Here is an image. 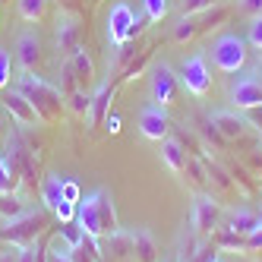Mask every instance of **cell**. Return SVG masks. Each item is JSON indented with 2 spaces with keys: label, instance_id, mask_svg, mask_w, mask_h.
Segmentation results:
<instances>
[{
  "label": "cell",
  "instance_id": "obj_33",
  "mask_svg": "<svg viewBox=\"0 0 262 262\" xmlns=\"http://www.w3.org/2000/svg\"><path fill=\"white\" fill-rule=\"evenodd\" d=\"M221 0H180V13L183 16H196V13H202V10H212V7H218Z\"/></svg>",
  "mask_w": 262,
  "mask_h": 262
},
{
  "label": "cell",
  "instance_id": "obj_31",
  "mask_svg": "<svg viewBox=\"0 0 262 262\" xmlns=\"http://www.w3.org/2000/svg\"><path fill=\"white\" fill-rule=\"evenodd\" d=\"M148 60H152V51H139V57H133V60L123 67V79H126V82H129V79H136L139 73L145 70V63H148Z\"/></svg>",
  "mask_w": 262,
  "mask_h": 262
},
{
  "label": "cell",
  "instance_id": "obj_19",
  "mask_svg": "<svg viewBox=\"0 0 262 262\" xmlns=\"http://www.w3.org/2000/svg\"><path fill=\"white\" fill-rule=\"evenodd\" d=\"M63 180L60 174H48L38 186V193H41V202H45V209L48 212H57V205L63 202Z\"/></svg>",
  "mask_w": 262,
  "mask_h": 262
},
{
  "label": "cell",
  "instance_id": "obj_1",
  "mask_svg": "<svg viewBox=\"0 0 262 262\" xmlns=\"http://www.w3.org/2000/svg\"><path fill=\"white\" fill-rule=\"evenodd\" d=\"M13 89H19L23 95L32 101V107L38 111L41 123H57L63 117V107H67V95L60 92V85L48 82L45 76L38 73H19V76L13 79Z\"/></svg>",
  "mask_w": 262,
  "mask_h": 262
},
{
  "label": "cell",
  "instance_id": "obj_28",
  "mask_svg": "<svg viewBox=\"0 0 262 262\" xmlns=\"http://www.w3.org/2000/svg\"><path fill=\"white\" fill-rule=\"evenodd\" d=\"M167 10H171V4L167 0H142V13H145V19L148 23H161Z\"/></svg>",
  "mask_w": 262,
  "mask_h": 262
},
{
  "label": "cell",
  "instance_id": "obj_4",
  "mask_svg": "<svg viewBox=\"0 0 262 262\" xmlns=\"http://www.w3.org/2000/svg\"><path fill=\"white\" fill-rule=\"evenodd\" d=\"M247 48H250L247 38H240V35H234V32L215 35V41H212V63H215V70L224 73V76L240 73L243 67H247V57H250Z\"/></svg>",
  "mask_w": 262,
  "mask_h": 262
},
{
  "label": "cell",
  "instance_id": "obj_24",
  "mask_svg": "<svg viewBox=\"0 0 262 262\" xmlns=\"http://www.w3.org/2000/svg\"><path fill=\"white\" fill-rule=\"evenodd\" d=\"M73 262H101V247H98V237H82L79 247H73Z\"/></svg>",
  "mask_w": 262,
  "mask_h": 262
},
{
  "label": "cell",
  "instance_id": "obj_47",
  "mask_svg": "<svg viewBox=\"0 0 262 262\" xmlns=\"http://www.w3.org/2000/svg\"><path fill=\"white\" fill-rule=\"evenodd\" d=\"M158 262H167V259H158Z\"/></svg>",
  "mask_w": 262,
  "mask_h": 262
},
{
  "label": "cell",
  "instance_id": "obj_29",
  "mask_svg": "<svg viewBox=\"0 0 262 262\" xmlns=\"http://www.w3.org/2000/svg\"><path fill=\"white\" fill-rule=\"evenodd\" d=\"M13 67H16V63H13V54L0 45V92L10 89V82L16 79V76H13Z\"/></svg>",
  "mask_w": 262,
  "mask_h": 262
},
{
  "label": "cell",
  "instance_id": "obj_8",
  "mask_svg": "<svg viewBox=\"0 0 262 262\" xmlns=\"http://www.w3.org/2000/svg\"><path fill=\"white\" fill-rule=\"evenodd\" d=\"M177 82H180V76L174 73V67L167 63V60L152 63V73H148V85H152V104H161V107L174 104V98H177Z\"/></svg>",
  "mask_w": 262,
  "mask_h": 262
},
{
  "label": "cell",
  "instance_id": "obj_14",
  "mask_svg": "<svg viewBox=\"0 0 262 262\" xmlns=\"http://www.w3.org/2000/svg\"><path fill=\"white\" fill-rule=\"evenodd\" d=\"M209 123L221 133V139H224V142L243 139V136H247V129H250V123L243 120L237 111H212V114H209Z\"/></svg>",
  "mask_w": 262,
  "mask_h": 262
},
{
  "label": "cell",
  "instance_id": "obj_9",
  "mask_svg": "<svg viewBox=\"0 0 262 262\" xmlns=\"http://www.w3.org/2000/svg\"><path fill=\"white\" fill-rule=\"evenodd\" d=\"M0 107L7 111V117L16 123V126H26V129H32V126H45L41 123V117H38V111L32 107V101L23 95L19 89H4V98H0Z\"/></svg>",
  "mask_w": 262,
  "mask_h": 262
},
{
  "label": "cell",
  "instance_id": "obj_7",
  "mask_svg": "<svg viewBox=\"0 0 262 262\" xmlns=\"http://www.w3.org/2000/svg\"><path fill=\"white\" fill-rule=\"evenodd\" d=\"M13 63L19 67L23 73H35V67L41 63V35L35 26H26L16 32L13 41Z\"/></svg>",
  "mask_w": 262,
  "mask_h": 262
},
{
  "label": "cell",
  "instance_id": "obj_22",
  "mask_svg": "<svg viewBox=\"0 0 262 262\" xmlns=\"http://www.w3.org/2000/svg\"><path fill=\"white\" fill-rule=\"evenodd\" d=\"M19 190V171L10 164V158L0 152V196H13Z\"/></svg>",
  "mask_w": 262,
  "mask_h": 262
},
{
  "label": "cell",
  "instance_id": "obj_46",
  "mask_svg": "<svg viewBox=\"0 0 262 262\" xmlns=\"http://www.w3.org/2000/svg\"><path fill=\"white\" fill-rule=\"evenodd\" d=\"M0 19H4V7H0Z\"/></svg>",
  "mask_w": 262,
  "mask_h": 262
},
{
  "label": "cell",
  "instance_id": "obj_20",
  "mask_svg": "<svg viewBox=\"0 0 262 262\" xmlns=\"http://www.w3.org/2000/svg\"><path fill=\"white\" fill-rule=\"evenodd\" d=\"M259 218H262V215H256L253 209H247V205H240V209H234V212L228 215V224H224V228L247 237V234L256 228V224H259Z\"/></svg>",
  "mask_w": 262,
  "mask_h": 262
},
{
  "label": "cell",
  "instance_id": "obj_27",
  "mask_svg": "<svg viewBox=\"0 0 262 262\" xmlns=\"http://www.w3.org/2000/svg\"><path fill=\"white\" fill-rule=\"evenodd\" d=\"M196 26H193V19H190V16H180V19L174 23V32H171V38L177 41V45H190L193 38H196Z\"/></svg>",
  "mask_w": 262,
  "mask_h": 262
},
{
  "label": "cell",
  "instance_id": "obj_26",
  "mask_svg": "<svg viewBox=\"0 0 262 262\" xmlns=\"http://www.w3.org/2000/svg\"><path fill=\"white\" fill-rule=\"evenodd\" d=\"M215 243H218V247H224V250H243V253H247V237L234 234L228 228H218L215 231Z\"/></svg>",
  "mask_w": 262,
  "mask_h": 262
},
{
  "label": "cell",
  "instance_id": "obj_32",
  "mask_svg": "<svg viewBox=\"0 0 262 262\" xmlns=\"http://www.w3.org/2000/svg\"><path fill=\"white\" fill-rule=\"evenodd\" d=\"M186 174H190V180H193L196 186L209 183V167H205L199 158H190V161H186Z\"/></svg>",
  "mask_w": 262,
  "mask_h": 262
},
{
  "label": "cell",
  "instance_id": "obj_13",
  "mask_svg": "<svg viewBox=\"0 0 262 262\" xmlns=\"http://www.w3.org/2000/svg\"><path fill=\"white\" fill-rule=\"evenodd\" d=\"M228 98L234 104V111H253V107H262V82L253 79V76H243L231 85Z\"/></svg>",
  "mask_w": 262,
  "mask_h": 262
},
{
  "label": "cell",
  "instance_id": "obj_6",
  "mask_svg": "<svg viewBox=\"0 0 262 262\" xmlns=\"http://www.w3.org/2000/svg\"><path fill=\"white\" fill-rule=\"evenodd\" d=\"M180 85L190 92V95H196V98L209 95V89H212V70H209V63H205V54L202 51L190 54V57L180 63Z\"/></svg>",
  "mask_w": 262,
  "mask_h": 262
},
{
  "label": "cell",
  "instance_id": "obj_25",
  "mask_svg": "<svg viewBox=\"0 0 262 262\" xmlns=\"http://www.w3.org/2000/svg\"><path fill=\"white\" fill-rule=\"evenodd\" d=\"M89 101H92V92H89V89H73L70 95H67V107H70L76 117H85V114H89Z\"/></svg>",
  "mask_w": 262,
  "mask_h": 262
},
{
  "label": "cell",
  "instance_id": "obj_30",
  "mask_svg": "<svg viewBox=\"0 0 262 262\" xmlns=\"http://www.w3.org/2000/svg\"><path fill=\"white\" fill-rule=\"evenodd\" d=\"M19 262H48L45 243L35 240V243H26V247H19Z\"/></svg>",
  "mask_w": 262,
  "mask_h": 262
},
{
  "label": "cell",
  "instance_id": "obj_10",
  "mask_svg": "<svg viewBox=\"0 0 262 262\" xmlns=\"http://www.w3.org/2000/svg\"><path fill=\"white\" fill-rule=\"evenodd\" d=\"M57 29H54V41H57V51L63 54V57H70L73 51L79 48V35H82V26H79V16L60 7L57 10V23H54Z\"/></svg>",
  "mask_w": 262,
  "mask_h": 262
},
{
  "label": "cell",
  "instance_id": "obj_23",
  "mask_svg": "<svg viewBox=\"0 0 262 262\" xmlns=\"http://www.w3.org/2000/svg\"><path fill=\"white\" fill-rule=\"evenodd\" d=\"M101 228H104V237H111V234L120 231L117 209H114V196H111L107 190H101Z\"/></svg>",
  "mask_w": 262,
  "mask_h": 262
},
{
  "label": "cell",
  "instance_id": "obj_17",
  "mask_svg": "<svg viewBox=\"0 0 262 262\" xmlns=\"http://www.w3.org/2000/svg\"><path fill=\"white\" fill-rule=\"evenodd\" d=\"M70 67H73V73H76V82H79V89H89L92 82H95V60H92V54L79 45L76 51L70 54Z\"/></svg>",
  "mask_w": 262,
  "mask_h": 262
},
{
  "label": "cell",
  "instance_id": "obj_16",
  "mask_svg": "<svg viewBox=\"0 0 262 262\" xmlns=\"http://www.w3.org/2000/svg\"><path fill=\"white\" fill-rule=\"evenodd\" d=\"M161 161H164V167H167V171L183 174V171H186V161H190L183 139H174V136L161 139Z\"/></svg>",
  "mask_w": 262,
  "mask_h": 262
},
{
  "label": "cell",
  "instance_id": "obj_2",
  "mask_svg": "<svg viewBox=\"0 0 262 262\" xmlns=\"http://www.w3.org/2000/svg\"><path fill=\"white\" fill-rule=\"evenodd\" d=\"M145 23V13H133V7L126 0H117L114 7L107 10V19H104V32H107V45L111 48H120V45H129L142 35V26Z\"/></svg>",
  "mask_w": 262,
  "mask_h": 262
},
{
  "label": "cell",
  "instance_id": "obj_41",
  "mask_svg": "<svg viewBox=\"0 0 262 262\" xmlns=\"http://www.w3.org/2000/svg\"><path fill=\"white\" fill-rule=\"evenodd\" d=\"M7 126H10V117H7V111L0 107V142L7 139Z\"/></svg>",
  "mask_w": 262,
  "mask_h": 262
},
{
  "label": "cell",
  "instance_id": "obj_43",
  "mask_svg": "<svg viewBox=\"0 0 262 262\" xmlns=\"http://www.w3.org/2000/svg\"><path fill=\"white\" fill-rule=\"evenodd\" d=\"M60 7H67V10H70V0H60Z\"/></svg>",
  "mask_w": 262,
  "mask_h": 262
},
{
  "label": "cell",
  "instance_id": "obj_35",
  "mask_svg": "<svg viewBox=\"0 0 262 262\" xmlns=\"http://www.w3.org/2000/svg\"><path fill=\"white\" fill-rule=\"evenodd\" d=\"M247 45L262 51V16H253L250 26H247Z\"/></svg>",
  "mask_w": 262,
  "mask_h": 262
},
{
  "label": "cell",
  "instance_id": "obj_39",
  "mask_svg": "<svg viewBox=\"0 0 262 262\" xmlns=\"http://www.w3.org/2000/svg\"><path fill=\"white\" fill-rule=\"evenodd\" d=\"M0 262H19V247L4 243V247H0Z\"/></svg>",
  "mask_w": 262,
  "mask_h": 262
},
{
  "label": "cell",
  "instance_id": "obj_3",
  "mask_svg": "<svg viewBox=\"0 0 262 262\" xmlns=\"http://www.w3.org/2000/svg\"><path fill=\"white\" fill-rule=\"evenodd\" d=\"M48 224V215L41 209H26L13 218H4L0 224V243H10V247H26L41 237V228Z\"/></svg>",
  "mask_w": 262,
  "mask_h": 262
},
{
  "label": "cell",
  "instance_id": "obj_48",
  "mask_svg": "<svg viewBox=\"0 0 262 262\" xmlns=\"http://www.w3.org/2000/svg\"><path fill=\"white\" fill-rule=\"evenodd\" d=\"M259 129H262V123H259Z\"/></svg>",
  "mask_w": 262,
  "mask_h": 262
},
{
  "label": "cell",
  "instance_id": "obj_44",
  "mask_svg": "<svg viewBox=\"0 0 262 262\" xmlns=\"http://www.w3.org/2000/svg\"><path fill=\"white\" fill-rule=\"evenodd\" d=\"M205 262H221V259H218V256H212V259H205Z\"/></svg>",
  "mask_w": 262,
  "mask_h": 262
},
{
  "label": "cell",
  "instance_id": "obj_45",
  "mask_svg": "<svg viewBox=\"0 0 262 262\" xmlns=\"http://www.w3.org/2000/svg\"><path fill=\"white\" fill-rule=\"evenodd\" d=\"M89 4H92V7H98V4H101V0H89Z\"/></svg>",
  "mask_w": 262,
  "mask_h": 262
},
{
  "label": "cell",
  "instance_id": "obj_21",
  "mask_svg": "<svg viewBox=\"0 0 262 262\" xmlns=\"http://www.w3.org/2000/svg\"><path fill=\"white\" fill-rule=\"evenodd\" d=\"M48 4L51 0H16V13H19V19L29 23V26H38L48 13Z\"/></svg>",
  "mask_w": 262,
  "mask_h": 262
},
{
  "label": "cell",
  "instance_id": "obj_34",
  "mask_svg": "<svg viewBox=\"0 0 262 262\" xmlns=\"http://www.w3.org/2000/svg\"><path fill=\"white\" fill-rule=\"evenodd\" d=\"M19 212H26V205L19 202V196H0V215L4 218H13V215H19Z\"/></svg>",
  "mask_w": 262,
  "mask_h": 262
},
{
  "label": "cell",
  "instance_id": "obj_37",
  "mask_svg": "<svg viewBox=\"0 0 262 262\" xmlns=\"http://www.w3.org/2000/svg\"><path fill=\"white\" fill-rule=\"evenodd\" d=\"M262 250V218H259V224L247 234V253H259Z\"/></svg>",
  "mask_w": 262,
  "mask_h": 262
},
{
  "label": "cell",
  "instance_id": "obj_40",
  "mask_svg": "<svg viewBox=\"0 0 262 262\" xmlns=\"http://www.w3.org/2000/svg\"><path fill=\"white\" fill-rule=\"evenodd\" d=\"M101 126L107 129V133H111V136H117V133H120V114H107Z\"/></svg>",
  "mask_w": 262,
  "mask_h": 262
},
{
  "label": "cell",
  "instance_id": "obj_5",
  "mask_svg": "<svg viewBox=\"0 0 262 262\" xmlns=\"http://www.w3.org/2000/svg\"><path fill=\"white\" fill-rule=\"evenodd\" d=\"M218 221H221V202L212 193H199L193 196V209H190V231L196 237H215L218 231Z\"/></svg>",
  "mask_w": 262,
  "mask_h": 262
},
{
  "label": "cell",
  "instance_id": "obj_38",
  "mask_svg": "<svg viewBox=\"0 0 262 262\" xmlns=\"http://www.w3.org/2000/svg\"><path fill=\"white\" fill-rule=\"evenodd\" d=\"M63 199H67V202H73V205H79L82 190H79V183H76V180H63Z\"/></svg>",
  "mask_w": 262,
  "mask_h": 262
},
{
  "label": "cell",
  "instance_id": "obj_12",
  "mask_svg": "<svg viewBox=\"0 0 262 262\" xmlns=\"http://www.w3.org/2000/svg\"><path fill=\"white\" fill-rule=\"evenodd\" d=\"M139 133H142V139H152V142L167 139L171 120H167V111L161 104H145L139 111Z\"/></svg>",
  "mask_w": 262,
  "mask_h": 262
},
{
  "label": "cell",
  "instance_id": "obj_36",
  "mask_svg": "<svg viewBox=\"0 0 262 262\" xmlns=\"http://www.w3.org/2000/svg\"><path fill=\"white\" fill-rule=\"evenodd\" d=\"M237 13H243V16H262V0H237Z\"/></svg>",
  "mask_w": 262,
  "mask_h": 262
},
{
  "label": "cell",
  "instance_id": "obj_15",
  "mask_svg": "<svg viewBox=\"0 0 262 262\" xmlns=\"http://www.w3.org/2000/svg\"><path fill=\"white\" fill-rule=\"evenodd\" d=\"M111 101H114V85H111V82H98L95 89H92V101H89L85 123L89 126H101L104 117L111 114Z\"/></svg>",
  "mask_w": 262,
  "mask_h": 262
},
{
  "label": "cell",
  "instance_id": "obj_11",
  "mask_svg": "<svg viewBox=\"0 0 262 262\" xmlns=\"http://www.w3.org/2000/svg\"><path fill=\"white\" fill-rule=\"evenodd\" d=\"M82 228V234L89 237H104V228H101V190H92L89 196L79 199L76 205V218H73Z\"/></svg>",
  "mask_w": 262,
  "mask_h": 262
},
{
  "label": "cell",
  "instance_id": "obj_42",
  "mask_svg": "<svg viewBox=\"0 0 262 262\" xmlns=\"http://www.w3.org/2000/svg\"><path fill=\"white\" fill-rule=\"evenodd\" d=\"M48 253V250H45ZM48 262H73V256H63V253H48Z\"/></svg>",
  "mask_w": 262,
  "mask_h": 262
},
{
  "label": "cell",
  "instance_id": "obj_18",
  "mask_svg": "<svg viewBox=\"0 0 262 262\" xmlns=\"http://www.w3.org/2000/svg\"><path fill=\"white\" fill-rule=\"evenodd\" d=\"M129 240H133V253L139 262H158V243H155V234L148 228L129 231Z\"/></svg>",
  "mask_w": 262,
  "mask_h": 262
}]
</instances>
